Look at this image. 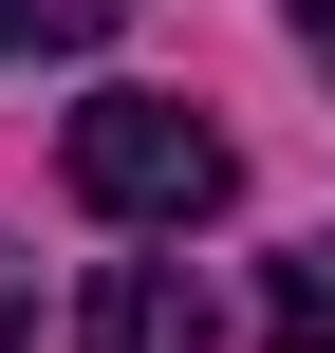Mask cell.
Here are the masks:
<instances>
[{
  "mask_svg": "<svg viewBox=\"0 0 335 353\" xmlns=\"http://www.w3.org/2000/svg\"><path fill=\"white\" fill-rule=\"evenodd\" d=\"M56 168H75V205H93V223H149V242H186V223L242 186V149H224L186 93H93Z\"/></svg>",
  "mask_w": 335,
  "mask_h": 353,
  "instance_id": "cell-1",
  "label": "cell"
},
{
  "mask_svg": "<svg viewBox=\"0 0 335 353\" xmlns=\"http://www.w3.org/2000/svg\"><path fill=\"white\" fill-rule=\"evenodd\" d=\"M75 353H224V298H205L186 261H112L93 316H75Z\"/></svg>",
  "mask_w": 335,
  "mask_h": 353,
  "instance_id": "cell-2",
  "label": "cell"
},
{
  "mask_svg": "<svg viewBox=\"0 0 335 353\" xmlns=\"http://www.w3.org/2000/svg\"><path fill=\"white\" fill-rule=\"evenodd\" d=\"M261 353H335V242H298L261 279Z\"/></svg>",
  "mask_w": 335,
  "mask_h": 353,
  "instance_id": "cell-3",
  "label": "cell"
},
{
  "mask_svg": "<svg viewBox=\"0 0 335 353\" xmlns=\"http://www.w3.org/2000/svg\"><path fill=\"white\" fill-rule=\"evenodd\" d=\"M19 19H37V37H112L131 0H19Z\"/></svg>",
  "mask_w": 335,
  "mask_h": 353,
  "instance_id": "cell-4",
  "label": "cell"
},
{
  "mask_svg": "<svg viewBox=\"0 0 335 353\" xmlns=\"http://www.w3.org/2000/svg\"><path fill=\"white\" fill-rule=\"evenodd\" d=\"M280 19H298V56H317V74H335V0H280Z\"/></svg>",
  "mask_w": 335,
  "mask_h": 353,
  "instance_id": "cell-5",
  "label": "cell"
},
{
  "mask_svg": "<svg viewBox=\"0 0 335 353\" xmlns=\"http://www.w3.org/2000/svg\"><path fill=\"white\" fill-rule=\"evenodd\" d=\"M0 353H37V298H19V279H0Z\"/></svg>",
  "mask_w": 335,
  "mask_h": 353,
  "instance_id": "cell-6",
  "label": "cell"
},
{
  "mask_svg": "<svg viewBox=\"0 0 335 353\" xmlns=\"http://www.w3.org/2000/svg\"><path fill=\"white\" fill-rule=\"evenodd\" d=\"M19 37H37V19H19V0H0V56H19Z\"/></svg>",
  "mask_w": 335,
  "mask_h": 353,
  "instance_id": "cell-7",
  "label": "cell"
}]
</instances>
